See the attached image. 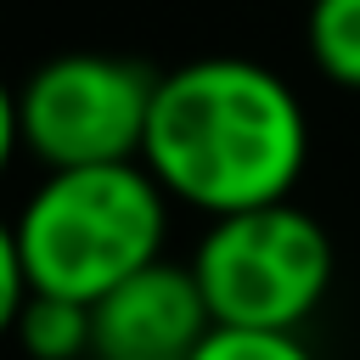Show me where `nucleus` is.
I'll list each match as a JSON object with an SVG mask.
<instances>
[{"instance_id":"f257e3e1","label":"nucleus","mask_w":360,"mask_h":360,"mask_svg":"<svg viewBox=\"0 0 360 360\" xmlns=\"http://www.w3.org/2000/svg\"><path fill=\"white\" fill-rule=\"evenodd\" d=\"M141 163L169 202L208 219L292 202L309 163V118L276 68L253 56H191L158 73Z\"/></svg>"},{"instance_id":"f03ea898","label":"nucleus","mask_w":360,"mask_h":360,"mask_svg":"<svg viewBox=\"0 0 360 360\" xmlns=\"http://www.w3.org/2000/svg\"><path fill=\"white\" fill-rule=\"evenodd\" d=\"M11 231L28 292L90 309L118 281L163 259L169 197L146 174V163L56 169L28 191Z\"/></svg>"},{"instance_id":"7ed1b4c3","label":"nucleus","mask_w":360,"mask_h":360,"mask_svg":"<svg viewBox=\"0 0 360 360\" xmlns=\"http://www.w3.org/2000/svg\"><path fill=\"white\" fill-rule=\"evenodd\" d=\"M186 264L197 276L214 326L298 332L332 292L338 248L309 208L270 202V208L208 219Z\"/></svg>"},{"instance_id":"20e7f679","label":"nucleus","mask_w":360,"mask_h":360,"mask_svg":"<svg viewBox=\"0 0 360 360\" xmlns=\"http://www.w3.org/2000/svg\"><path fill=\"white\" fill-rule=\"evenodd\" d=\"M152 96L158 73L146 62L112 51H62L39 62L17 90L22 146L45 163V174L141 163Z\"/></svg>"},{"instance_id":"39448f33","label":"nucleus","mask_w":360,"mask_h":360,"mask_svg":"<svg viewBox=\"0 0 360 360\" xmlns=\"http://www.w3.org/2000/svg\"><path fill=\"white\" fill-rule=\"evenodd\" d=\"M214 315L191 264L158 259L90 304V360H191Z\"/></svg>"},{"instance_id":"423d86ee","label":"nucleus","mask_w":360,"mask_h":360,"mask_svg":"<svg viewBox=\"0 0 360 360\" xmlns=\"http://www.w3.org/2000/svg\"><path fill=\"white\" fill-rule=\"evenodd\" d=\"M304 45L321 79L338 90H360V0H309Z\"/></svg>"},{"instance_id":"0eeeda50","label":"nucleus","mask_w":360,"mask_h":360,"mask_svg":"<svg viewBox=\"0 0 360 360\" xmlns=\"http://www.w3.org/2000/svg\"><path fill=\"white\" fill-rule=\"evenodd\" d=\"M11 338L22 343L28 360H90V309L68 304V298L28 292Z\"/></svg>"},{"instance_id":"6e6552de","label":"nucleus","mask_w":360,"mask_h":360,"mask_svg":"<svg viewBox=\"0 0 360 360\" xmlns=\"http://www.w3.org/2000/svg\"><path fill=\"white\" fill-rule=\"evenodd\" d=\"M191 360H315V349L298 332H242V326H214Z\"/></svg>"},{"instance_id":"1a4fd4ad","label":"nucleus","mask_w":360,"mask_h":360,"mask_svg":"<svg viewBox=\"0 0 360 360\" xmlns=\"http://www.w3.org/2000/svg\"><path fill=\"white\" fill-rule=\"evenodd\" d=\"M22 304H28V276H22L17 231H11V219H0V338H11V332H17Z\"/></svg>"},{"instance_id":"9d476101","label":"nucleus","mask_w":360,"mask_h":360,"mask_svg":"<svg viewBox=\"0 0 360 360\" xmlns=\"http://www.w3.org/2000/svg\"><path fill=\"white\" fill-rule=\"evenodd\" d=\"M22 152V118H17V90L0 73V174L11 169V158Z\"/></svg>"}]
</instances>
